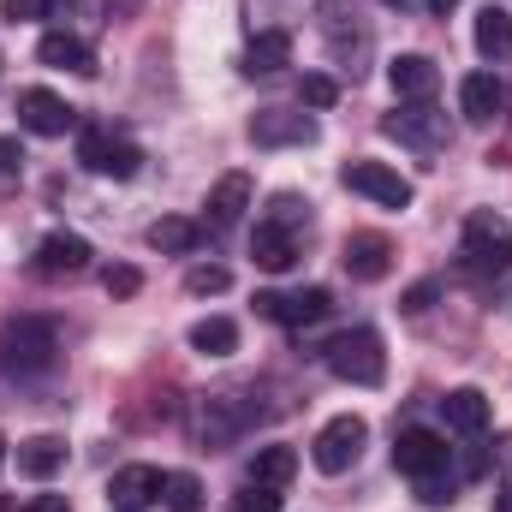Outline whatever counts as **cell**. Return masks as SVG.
<instances>
[{
    "label": "cell",
    "instance_id": "1f68e13d",
    "mask_svg": "<svg viewBox=\"0 0 512 512\" xmlns=\"http://www.w3.org/2000/svg\"><path fill=\"white\" fill-rule=\"evenodd\" d=\"M102 286H108V298H137L143 274H137V268H126V262H114V268L102 274Z\"/></svg>",
    "mask_w": 512,
    "mask_h": 512
},
{
    "label": "cell",
    "instance_id": "e575fe53",
    "mask_svg": "<svg viewBox=\"0 0 512 512\" xmlns=\"http://www.w3.org/2000/svg\"><path fill=\"white\" fill-rule=\"evenodd\" d=\"M18 167H24V149H18V137H0V179H18Z\"/></svg>",
    "mask_w": 512,
    "mask_h": 512
},
{
    "label": "cell",
    "instance_id": "d590c367",
    "mask_svg": "<svg viewBox=\"0 0 512 512\" xmlns=\"http://www.w3.org/2000/svg\"><path fill=\"white\" fill-rule=\"evenodd\" d=\"M24 512H72V507H66V495H36Z\"/></svg>",
    "mask_w": 512,
    "mask_h": 512
},
{
    "label": "cell",
    "instance_id": "44dd1931",
    "mask_svg": "<svg viewBox=\"0 0 512 512\" xmlns=\"http://www.w3.org/2000/svg\"><path fill=\"white\" fill-rule=\"evenodd\" d=\"M477 54L483 60H512V12L507 6H483L477 12Z\"/></svg>",
    "mask_w": 512,
    "mask_h": 512
},
{
    "label": "cell",
    "instance_id": "ba28073f",
    "mask_svg": "<svg viewBox=\"0 0 512 512\" xmlns=\"http://www.w3.org/2000/svg\"><path fill=\"white\" fill-rule=\"evenodd\" d=\"M447 459H453V447H447L435 429H399V435H393V465H399L405 477H417V483L441 477Z\"/></svg>",
    "mask_w": 512,
    "mask_h": 512
},
{
    "label": "cell",
    "instance_id": "9a60e30c",
    "mask_svg": "<svg viewBox=\"0 0 512 512\" xmlns=\"http://www.w3.org/2000/svg\"><path fill=\"white\" fill-rule=\"evenodd\" d=\"M36 60H42V66H54V72H78V78H90V72H96L90 42H78L72 30H48V36L36 42Z\"/></svg>",
    "mask_w": 512,
    "mask_h": 512
},
{
    "label": "cell",
    "instance_id": "52a82bcc",
    "mask_svg": "<svg viewBox=\"0 0 512 512\" xmlns=\"http://www.w3.org/2000/svg\"><path fill=\"white\" fill-rule=\"evenodd\" d=\"M334 310V292L328 286H304V292H256V316L268 322H286V328H310Z\"/></svg>",
    "mask_w": 512,
    "mask_h": 512
},
{
    "label": "cell",
    "instance_id": "6da1fadb",
    "mask_svg": "<svg viewBox=\"0 0 512 512\" xmlns=\"http://www.w3.org/2000/svg\"><path fill=\"white\" fill-rule=\"evenodd\" d=\"M60 364V334L48 316H6L0 322V370L6 376H48Z\"/></svg>",
    "mask_w": 512,
    "mask_h": 512
},
{
    "label": "cell",
    "instance_id": "d4e9b609",
    "mask_svg": "<svg viewBox=\"0 0 512 512\" xmlns=\"http://www.w3.org/2000/svg\"><path fill=\"white\" fill-rule=\"evenodd\" d=\"M429 108H417V114H387L382 131L387 137H399V143H417V149H441L447 143V126H435V120H423Z\"/></svg>",
    "mask_w": 512,
    "mask_h": 512
},
{
    "label": "cell",
    "instance_id": "8fae6325",
    "mask_svg": "<svg viewBox=\"0 0 512 512\" xmlns=\"http://www.w3.org/2000/svg\"><path fill=\"white\" fill-rule=\"evenodd\" d=\"M387 84L399 102H429L441 90V66L429 54H399V60H387Z\"/></svg>",
    "mask_w": 512,
    "mask_h": 512
},
{
    "label": "cell",
    "instance_id": "836d02e7",
    "mask_svg": "<svg viewBox=\"0 0 512 512\" xmlns=\"http://www.w3.org/2000/svg\"><path fill=\"white\" fill-rule=\"evenodd\" d=\"M429 298H435V280H423V286H411V292L399 298V310H405V316H423V310H429Z\"/></svg>",
    "mask_w": 512,
    "mask_h": 512
},
{
    "label": "cell",
    "instance_id": "f546056e",
    "mask_svg": "<svg viewBox=\"0 0 512 512\" xmlns=\"http://www.w3.org/2000/svg\"><path fill=\"white\" fill-rule=\"evenodd\" d=\"M298 96H304V108H334V102H340V84H334L328 72H304Z\"/></svg>",
    "mask_w": 512,
    "mask_h": 512
},
{
    "label": "cell",
    "instance_id": "74e56055",
    "mask_svg": "<svg viewBox=\"0 0 512 512\" xmlns=\"http://www.w3.org/2000/svg\"><path fill=\"white\" fill-rule=\"evenodd\" d=\"M495 512H512V489H501V495H495Z\"/></svg>",
    "mask_w": 512,
    "mask_h": 512
},
{
    "label": "cell",
    "instance_id": "4316f807",
    "mask_svg": "<svg viewBox=\"0 0 512 512\" xmlns=\"http://www.w3.org/2000/svg\"><path fill=\"white\" fill-rule=\"evenodd\" d=\"M161 507L167 512H197L203 507V483H197L191 471H167V483H161Z\"/></svg>",
    "mask_w": 512,
    "mask_h": 512
},
{
    "label": "cell",
    "instance_id": "7c38bea8",
    "mask_svg": "<svg viewBox=\"0 0 512 512\" xmlns=\"http://www.w3.org/2000/svg\"><path fill=\"white\" fill-rule=\"evenodd\" d=\"M346 274L352 280H387V268H393V239L387 233H346Z\"/></svg>",
    "mask_w": 512,
    "mask_h": 512
},
{
    "label": "cell",
    "instance_id": "9c48e42d",
    "mask_svg": "<svg viewBox=\"0 0 512 512\" xmlns=\"http://www.w3.org/2000/svg\"><path fill=\"white\" fill-rule=\"evenodd\" d=\"M316 137H322L316 114H298V108H262L251 120L256 149H304V143H316Z\"/></svg>",
    "mask_w": 512,
    "mask_h": 512
},
{
    "label": "cell",
    "instance_id": "7a4b0ae2",
    "mask_svg": "<svg viewBox=\"0 0 512 512\" xmlns=\"http://www.w3.org/2000/svg\"><path fill=\"white\" fill-rule=\"evenodd\" d=\"M322 364L352 387H382L387 376V352H382V334L376 328H346L322 346Z\"/></svg>",
    "mask_w": 512,
    "mask_h": 512
},
{
    "label": "cell",
    "instance_id": "4fadbf2b",
    "mask_svg": "<svg viewBox=\"0 0 512 512\" xmlns=\"http://www.w3.org/2000/svg\"><path fill=\"white\" fill-rule=\"evenodd\" d=\"M90 268V239L84 233H48L36 245V274L60 280V274H84Z\"/></svg>",
    "mask_w": 512,
    "mask_h": 512
},
{
    "label": "cell",
    "instance_id": "3957f363",
    "mask_svg": "<svg viewBox=\"0 0 512 512\" xmlns=\"http://www.w3.org/2000/svg\"><path fill=\"white\" fill-rule=\"evenodd\" d=\"M364 441H370V423H364L358 411H346V417H328V423H322V435H316L310 459H316V471L346 477V471L364 459Z\"/></svg>",
    "mask_w": 512,
    "mask_h": 512
},
{
    "label": "cell",
    "instance_id": "484cf974",
    "mask_svg": "<svg viewBox=\"0 0 512 512\" xmlns=\"http://www.w3.org/2000/svg\"><path fill=\"white\" fill-rule=\"evenodd\" d=\"M251 477L256 483H268V489H286L292 477H298V453L292 447H256V459H251Z\"/></svg>",
    "mask_w": 512,
    "mask_h": 512
},
{
    "label": "cell",
    "instance_id": "8d00e7d4",
    "mask_svg": "<svg viewBox=\"0 0 512 512\" xmlns=\"http://www.w3.org/2000/svg\"><path fill=\"white\" fill-rule=\"evenodd\" d=\"M423 6H429V12H435V18H447V12H453V6H459V0H423Z\"/></svg>",
    "mask_w": 512,
    "mask_h": 512
},
{
    "label": "cell",
    "instance_id": "d6a6232c",
    "mask_svg": "<svg viewBox=\"0 0 512 512\" xmlns=\"http://www.w3.org/2000/svg\"><path fill=\"white\" fill-rule=\"evenodd\" d=\"M268 209H274V215H268V221H280V227H298V221H310V203H298V197H292V191H280V197H274V203H268Z\"/></svg>",
    "mask_w": 512,
    "mask_h": 512
},
{
    "label": "cell",
    "instance_id": "83f0119b",
    "mask_svg": "<svg viewBox=\"0 0 512 512\" xmlns=\"http://www.w3.org/2000/svg\"><path fill=\"white\" fill-rule=\"evenodd\" d=\"M233 286V274L221 268V262H197L191 274H185V292H197V298H209V292H227Z\"/></svg>",
    "mask_w": 512,
    "mask_h": 512
},
{
    "label": "cell",
    "instance_id": "ffe728a7",
    "mask_svg": "<svg viewBox=\"0 0 512 512\" xmlns=\"http://www.w3.org/2000/svg\"><path fill=\"white\" fill-rule=\"evenodd\" d=\"M441 411H447V429H459V435H483L489 429V399L477 387H453L441 399Z\"/></svg>",
    "mask_w": 512,
    "mask_h": 512
},
{
    "label": "cell",
    "instance_id": "277c9868",
    "mask_svg": "<svg viewBox=\"0 0 512 512\" xmlns=\"http://www.w3.org/2000/svg\"><path fill=\"white\" fill-rule=\"evenodd\" d=\"M465 262L483 274H507L512 268V221L495 209H477L465 221Z\"/></svg>",
    "mask_w": 512,
    "mask_h": 512
},
{
    "label": "cell",
    "instance_id": "ac0fdd59",
    "mask_svg": "<svg viewBox=\"0 0 512 512\" xmlns=\"http://www.w3.org/2000/svg\"><path fill=\"white\" fill-rule=\"evenodd\" d=\"M251 197H256L251 173H221L215 191H209V221H215V227H233V221L251 209Z\"/></svg>",
    "mask_w": 512,
    "mask_h": 512
},
{
    "label": "cell",
    "instance_id": "f1b7e54d",
    "mask_svg": "<svg viewBox=\"0 0 512 512\" xmlns=\"http://www.w3.org/2000/svg\"><path fill=\"white\" fill-rule=\"evenodd\" d=\"M66 6H72V0H6L0 12H6L12 24H30V18H66Z\"/></svg>",
    "mask_w": 512,
    "mask_h": 512
},
{
    "label": "cell",
    "instance_id": "f35d334b",
    "mask_svg": "<svg viewBox=\"0 0 512 512\" xmlns=\"http://www.w3.org/2000/svg\"><path fill=\"white\" fill-rule=\"evenodd\" d=\"M0 465H6V441H0Z\"/></svg>",
    "mask_w": 512,
    "mask_h": 512
},
{
    "label": "cell",
    "instance_id": "d6986e66",
    "mask_svg": "<svg viewBox=\"0 0 512 512\" xmlns=\"http://www.w3.org/2000/svg\"><path fill=\"white\" fill-rule=\"evenodd\" d=\"M18 471L36 477V483H48L54 471H66V441H60V435H30V441H18Z\"/></svg>",
    "mask_w": 512,
    "mask_h": 512
},
{
    "label": "cell",
    "instance_id": "e0dca14e",
    "mask_svg": "<svg viewBox=\"0 0 512 512\" xmlns=\"http://www.w3.org/2000/svg\"><path fill=\"white\" fill-rule=\"evenodd\" d=\"M251 256L256 268H268V274H286L292 262H298V239H292V227H280V221H262L251 233Z\"/></svg>",
    "mask_w": 512,
    "mask_h": 512
},
{
    "label": "cell",
    "instance_id": "5b68a950",
    "mask_svg": "<svg viewBox=\"0 0 512 512\" xmlns=\"http://www.w3.org/2000/svg\"><path fill=\"white\" fill-rule=\"evenodd\" d=\"M78 161L96 173V179H131L143 167V149L131 137H114L108 126H84L78 131Z\"/></svg>",
    "mask_w": 512,
    "mask_h": 512
},
{
    "label": "cell",
    "instance_id": "2e32d148",
    "mask_svg": "<svg viewBox=\"0 0 512 512\" xmlns=\"http://www.w3.org/2000/svg\"><path fill=\"white\" fill-rule=\"evenodd\" d=\"M501 108H507V90H501L495 72H471V78L459 84V114H465L471 126H489Z\"/></svg>",
    "mask_w": 512,
    "mask_h": 512
},
{
    "label": "cell",
    "instance_id": "8992f818",
    "mask_svg": "<svg viewBox=\"0 0 512 512\" xmlns=\"http://www.w3.org/2000/svg\"><path fill=\"white\" fill-rule=\"evenodd\" d=\"M340 185L346 191H358V197H370V203H382V209H411V179L405 173H393L387 161H346L340 167Z\"/></svg>",
    "mask_w": 512,
    "mask_h": 512
},
{
    "label": "cell",
    "instance_id": "cb8c5ba5",
    "mask_svg": "<svg viewBox=\"0 0 512 512\" xmlns=\"http://www.w3.org/2000/svg\"><path fill=\"white\" fill-rule=\"evenodd\" d=\"M286 60H292V36H286V30H262L251 48H245V72H251V78H268V72H280Z\"/></svg>",
    "mask_w": 512,
    "mask_h": 512
},
{
    "label": "cell",
    "instance_id": "30bf717a",
    "mask_svg": "<svg viewBox=\"0 0 512 512\" xmlns=\"http://www.w3.org/2000/svg\"><path fill=\"white\" fill-rule=\"evenodd\" d=\"M18 126L36 131V137H66V131L78 126V114L54 90H18Z\"/></svg>",
    "mask_w": 512,
    "mask_h": 512
},
{
    "label": "cell",
    "instance_id": "5bb4252c",
    "mask_svg": "<svg viewBox=\"0 0 512 512\" xmlns=\"http://www.w3.org/2000/svg\"><path fill=\"white\" fill-rule=\"evenodd\" d=\"M161 471L155 465H126V471H114V483H108V501L114 512H143L149 501H161Z\"/></svg>",
    "mask_w": 512,
    "mask_h": 512
},
{
    "label": "cell",
    "instance_id": "4dcf8cb0",
    "mask_svg": "<svg viewBox=\"0 0 512 512\" xmlns=\"http://www.w3.org/2000/svg\"><path fill=\"white\" fill-rule=\"evenodd\" d=\"M233 512H280V489H268V483H245L239 495H233Z\"/></svg>",
    "mask_w": 512,
    "mask_h": 512
},
{
    "label": "cell",
    "instance_id": "7402d4cb",
    "mask_svg": "<svg viewBox=\"0 0 512 512\" xmlns=\"http://www.w3.org/2000/svg\"><path fill=\"white\" fill-rule=\"evenodd\" d=\"M149 245H155L161 256H191L197 245H203V227L185 221V215H161V221L149 227Z\"/></svg>",
    "mask_w": 512,
    "mask_h": 512
},
{
    "label": "cell",
    "instance_id": "ab89813d",
    "mask_svg": "<svg viewBox=\"0 0 512 512\" xmlns=\"http://www.w3.org/2000/svg\"><path fill=\"white\" fill-rule=\"evenodd\" d=\"M387 6H399V0H387Z\"/></svg>",
    "mask_w": 512,
    "mask_h": 512
},
{
    "label": "cell",
    "instance_id": "603a6c76",
    "mask_svg": "<svg viewBox=\"0 0 512 512\" xmlns=\"http://www.w3.org/2000/svg\"><path fill=\"white\" fill-rule=\"evenodd\" d=\"M191 352H203V358L239 352V322H233V316H203V322L191 328Z\"/></svg>",
    "mask_w": 512,
    "mask_h": 512
}]
</instances>
